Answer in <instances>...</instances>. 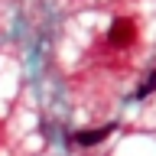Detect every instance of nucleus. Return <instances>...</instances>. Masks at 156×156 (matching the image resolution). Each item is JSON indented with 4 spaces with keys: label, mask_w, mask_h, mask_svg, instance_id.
Segmentation results:
<instances>
[{
    "label": "nucleus",
    "mask_w": 156,
    "mask_h": 156,
    "mask_svg": "<svg viewBox=\"0 0 156 156\" xmlns=\"http://www.w3.org/2000/svg\"><path fill=\"white\" fill-rule=\"evenodd\" d=\"M136 36V29H133V20H114V26H111V33H107V39H111V46H130Z\"/></svg>",
    "instance_id": "obj_1"
},
{
    "label": "nucleus",
    "mask_w": 156,
    "mask_h": 156,
    "mask_svg": "<svg viewBox=\"0 0 156 156\" xmlns=\"http://www.w3.org/2000/svg\"><path fill=\"white\" fill-rule=\"evenodd\" d=\"M111 133H114V124H111V127H98V130H81V133H75V143L94 146V143H101V140H107Z\"/></svg>",
    "instance_id": "obj_2"
},
{
    "label": "nucleus",
    "mask_w": 156,
    "mask_h": 156,
    "mask_svg": "<svg viewBox=\"0 0 156 156\" xmlns=\"http://www.w3.org/2000/svg\"><path fill=\"white\" fill-rule=\"evenodd\" d=\"M153 91H156V72H150V78L136 88V98H146V94H153Z\"/></svg>",
    "instance_id": "obj_3"
}]
</instances>
